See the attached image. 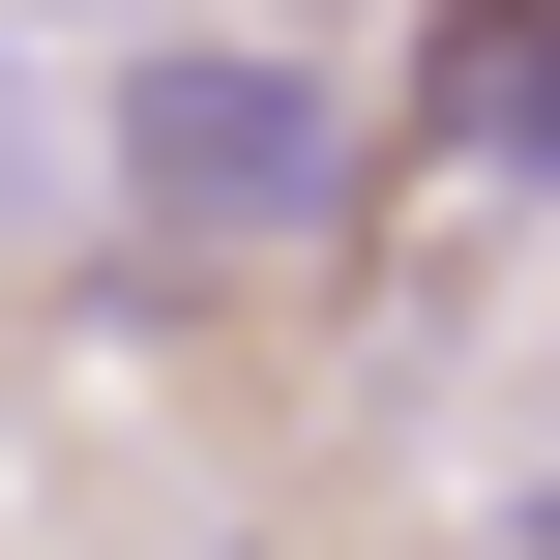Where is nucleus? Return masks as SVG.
Returning a JSON list of instances; mask_svg holds the SVG:
<instances>
[{"label":"nucleus","instance_id":"obj_1","mask_svg":"<svg viewBox=\"0 0 560 560\" xmlns=\"http://www.w3.org/2000/svg\"><path fill=\"white\" fill-rule=\"evenodd\" d=\"M89 177H118L177 266H266V236L354 207V118H325V59H266V30H148V59L89 89Z\"/></svg>","mask_w":560,"mask_h":560},{"label":"nucleus","instance_id":"obj_2","mask_svg":"<svg viewBox=\"0 0 560 560\" xmlns=\"http://www.w3.org/2000/svg\"><path fill=\"white\" fill-rule=\"evenodd\" d=\"M413 148H443V177H560V0H443Z\"/></svg>","mask_w":560,"mask_h":560},{"label":"nucleus","instance_id":"obj_3","mask_svg":"<svg viewBox=\"0 0 560 560\" xmlns=\"http://www.w3.org/2000/svg\"><path fill=\"white\" fill-rule=\"evenodd\" d=\"M0 266H30V89H0Z\"/></svg>","mask_w":560,"mask_h":560},{"label":"nucleus","instance_id":"obj_4","mask_svg":"<svg viewBox=\"0 0 560 560\" xmlns=\"http://www.w3.org/2000/svg\"><path fill=\"white\" fill-rule=\"evenodd\" d=\"M59 30H118V0H59Z\"/></svg>","mask_w":560,"mask_h":560},{"label":"nucleus","instance_id":"obj_5","mask_svg":"<svg viewBox=\"0 0 560 560\" xmlns=\"http://www.w3.org/2000/svg\"><path fill=\"white\" fill-rule=\"evenodd\" d=\"M532 560H560V502H532Z\"/></svg>","mask_w":560,"mask_h":560}]
</instances>
